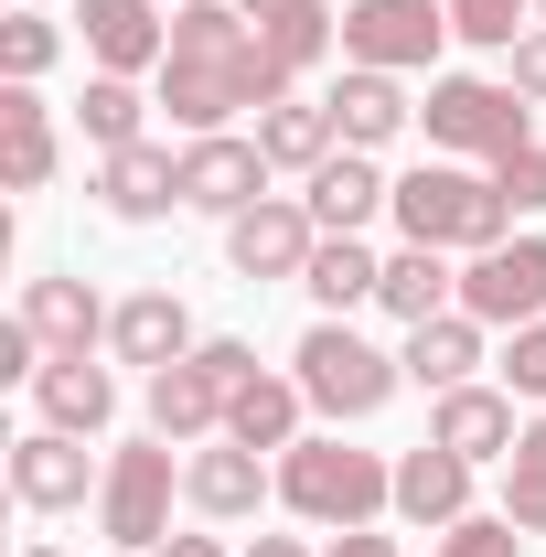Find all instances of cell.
<instances>
[{"instance_id": "14", "label": "cell", "mask_w": 546, "mask_h": 557, "mask_svg": "<svg viewBox=\"0 0 546 557\" xmlns=\"http://www.w3.org/2000/svg\"><path fill=\"white\" fill-rule=\"evenodd\" d=\"M75 44L97 75H161L172 54V0H75Z\"/></svg>"}, {"instance_id": "30", "label": "cell", "mask_w": 546, "mask_h": 557, "mask_svg": "<svg viewBox=\"0 0 546 557\" xmlns=\"http://www.w3.org/2000/svg\"><path fill=\"white\" fill-rule=\"evenodd\" d=\"M150 108H161V97H139V75H97V65H86V97H75V129H86V150L108 161V150L150 139Z\"/></svg>"}, {"instance_id": "39", "label": "cell", "mask_w": 546, "mask_h": 557, "mask_svg": "<svg viewBox=\"0 0 546 557\" xmlns=\"http://www.w3.org/2000/svg\"><path fill=\"white\" fill-rule=\"evenodd\" d=\"M150 557H225V536H161Z\"/></svg>"}, {"instance_id": "7", "label": "cell", "mask_w": 546, "mask_h": 557, "mask_svg": "<svg viewBox=\"0 0 546 557\" xmlns=\"http://www.w3.org/2000/svg\"><path fill=\"white\" fill-rule=\"evenodd\" d=\"M172 504H183V450H172V440L108 450V493H97V536H108V547L150 557L161 536H172Z\"/></svg>"}, {"instance_id": "17", "label": "cell", "mask_w": 546, "mask_h": 557, "mask_svg": "<svg viewBox=\"0 0 546 557\" xmlns=\"http://www.w3.org/2000/svg\"><path fill=\"white\" fill-rule=\"evenodd\" d=\"M194 344H204V333H194L183 289H129V300L108 311V364H139V375H161V364H183Z\"/></svg>"}, {"instance_id": "21", "label": "cell", "mask_w": 546, "mask_h": 557, "mask_svg": "<svg viewBox=\"0 0 546 557\" xmlns=\"http://www.w3.org/2000/svg\"><path fill=\"white\" fill-rule=\"evenodd\" d=\"M333 129H343V150H386V139H408L418 129V97H408V75H375V65H343L333 86Z\"/></svg>"}, {"instance_id": "43", "label": "cell", "mask_w": 546, "mask_h": 557, "mask_svg": "<svg viewBox=\"0 0 546 557\" xmlns=\"http://www.w3.org/2000/svg\"><path fill=\"white\" fill-rule=\"evenodd\" d=\"M172 11H183V0H172Z\"/></svg>"}, {"instance_id": "42", "label": "cell", "mask_w": 546, "mask_h": 557, "mask_svg": "<svg viewBox=\"0 0 546 557\" xmlns=\"http://www.w3.org/2000/svg\"><path fill=\"white\" fill-rule=\"evenodd\" d=\"M536 22H546V0H536Z\"/></svg>"}, {"instance_id": "27", "label": "cell", "mask_w": 546, "mask_h": 557, "mask_svg": "<svg viewBox=\"0 0 546 557\" xmlns=\"http://www.w3.org/2000/svg\"><path fill=\"white\" fill-rule=\"evenodd\" d=\"M247 22H258V44H269L289 75H311L322 54H343V11L333 0H236Z\"/></svg>"}, {"instance_id": "35", "label": "cell", "mask_w": 546, "mask_h": 557, "mask_svg": "<svg viewBox=\"0 0 546 557\" xmlns=\"http://www.w3.org/2000/svg\"><path fill=\"white\" fill-rule=\"evenodd\" d=\"M493 194H504L514 214H546V139H525V150L493 161Z\"/></svg>"}, {"instance_id": "23", "label": "cell", "mask_w": 546, "mask_h": 557, "mask_svg": "<svg viewBox=\"0 0 546 557\" xmlns=\"http://www.w3.org/2000/svg\"><path fill=\"white\" fill-rule=\"evenodd\" d=\"M65 172V129L44 108V86H0V183L11 194H44Z\"/></svg>"}, {"instance_id": "24", "label": "cell", "mask_w": 546, "mask_h": 557, "mask_svg": "<svg viewBox=\"0 0 546 557\" xmlns=\"http://www.w3.org/2000/svg\"><path fill=\"white\" fill-rule=\"evenodd\" d=\"M408 386H429V397H450V386H472L482 364H493V333H482L472 311H439V322H418L408 344Z\"/></svg>"}, {"instance_id": "31", "label": "cell", "mask_w": 546, "mask_h": 557, "mask_svg": "<svg viewBox=\"0 0 546 557\" xmlns=\"http://www.w3.org/2000/svg\"><path fill=\"white\" fill-rule=\"evenodd\" d=\"M65 65V22L54 11H0V86H44Z\"/></svg>"}, {"instance_id": "10", "label": "cell", "mask_w": 546, "mask_h": 557, "mask_svg": "<svg viewBox=\"0 0 546 557\" xmlns=\"http://www.w3.org/2000/svg\"><path fill=\"white\" fill-rule=\"evenodd\" d=\"M461 311H472L482 333H525V322H546V236H504V247L461 258Z\"/></svg>"}, {"instance_id": "13", "label": "cell", "mask_w": 546, "mask_h": 557, "mask_svg": "<svg viewBox=\"0 0 546 557\" xmlns=\"http://www.w3.org/2000/svg\"><path fill=\"white\" fill-rule=\"evenodd\" d=\"M183 504L204 525H247L258 504H278V461L247 440H204V450H183Z\"/></svg>"}, {"instance_id": "34", "label": "cell", "mask_w": 546, "mask_h": 557, "mask_svg": "<svg viewBox=\"0 0 546 557\" xmlns=\"http://www.w3.org/2000/svg\"><path fill=\"white\" fill-rule=\"evenodd\" d=\"M429 557H525V525L493 504V515H461L450 536H429Z\"/></svg>"}, {"instance_id": "12", "label": "cell", "mask_w": 546, "mask_h": 557, "mask_svg": "<svg viewBox=\"0 0 546 557\" xmlns=\"http://www.w3.org/2000/svg\"><path fill=\"white\" fill-rule=\"evenodd\" d=\"M311 247H322V225L300 194H269V205H247L225 225V269L247 278V289H269V278H300L311 269Z\"/></svg>"}, {"instance_id": "20", "label": "cell", "mask_w": 546, "mask_h": 557, "mask_svg": "<svg viewBox=\"0 0 546 557\" xmlns=\"http://www.w3.org/2000/svg\"><path fill=\"white\" fill-rule=\"evenodd\" d=\"M300 205H311L322 236H364L375 214L397 205V172H375V150H333V161L300 183Z\"/></svg>"}, {"instance_id": "4", "label": "cell", "mask_w": 546, "mask_h": 557, "mask_svg": "<svg viewBox=\"0 0 546 557\" xmlns=\"http://www.w3.org/2000/svg\"><path fill=\"white\" fill-rule=\"evenodd\" d=\"M247 375H258V344H236V333H204L183 364L139 375L150 440H172V450H204V440H225V408L247 397Z\"/></svg>"}, {"instance_id": "11", "label": "cell", "mask_w": 546, "mask_h": 557, "mask_svg": "<svg viewBox=\"0 0 546 557\" xmlns=\"http://www.w3.org/2000/svg\"><path fill=\"white\" fill-rule=\"evenodd\" d=\"M247 205H269V150H258V129L183 139V214H214V225H236Z\"/></svg>"}, {"instance_id": "26", "label": "cell", "mask_w": 546, "mask_h": 557, "mask_svg": "<svg viewBox=\"0 0 546 557\" xmlns=\"http://www.w3.org/2000/svg\"><path fill=\"white\" fill-rule=\"evenodd\" d=\"M258 150H269V172H300V183H311V172H322V161L343 150L333 97H300V86H289L278 108H258Z\"/></svg>"}, {"instance_id": "18", "label": "cell", "mask_w": 546, "mask_h": 557, "mask_svg": "<svg viewBox=\"0 0 546 557\" xmlns=\"http://www.w3.org/2000/svg\"><path fill=\"white\" fill-rule=\"evenodd\" d=\"M108 311H119V300H97V289H86V278H22V300H11V322H33V344L44 354H97L108 344Z\"/></svg>"}, {"instance_id": "36", "label": "cell", "mask_w": 546, "mask_h": 557, "mask_svg": "<svg viewBox=\"0 0 546 557\" xmlns=\"http://www.w3.org/2000/svg\"><path fill=\"white\" fill-rule=\"evenodd\" d=\"M504 386H514L525 408H546V322H525V333L504 344Z\"/></svg>"}, {"instance_id": "19", "label": "cell", "mask_w": 546, "mask_h": 557, "mask_svg": "<svg viewBox=\"0 0 546 557\" xmlns=\"http://www.w3.org/2000/svg\"><path fill=\"white\" fill-rule=\"evenodd\" d=\"M97 194H108L119 225H161V214H183V150H161V139L108 150V161H97Z\"/></svg>"}, {"instance_id": "2", "label": "cell", "mask_w": 546, "mask_h": 557, "mask_svg": "<svg viewBox=\"0 0 546 557\" xmlns=\"http://www.w3.org/2000/svg\"><path fill=\"white\" fill-rule=\"evenodd\" d=\"M386 225H397V247H450V258H482V247H504L514 236V205L493 194V172L482 161H418V172H397V205H386Z\"/></svg>"}, {"instance_id": "1", "label": "cell", "mask_w": 546, "mask_h": 557, "mask_svg": "<svg viewBox=\"0 0 546 557\" xmlns=\"http://www.w3.org/2000/svg\"><path fill=\"white\" fill-rule=\"evenodd\" d=\"M289 86H300V75L258 44V22H247L236 0H183V11H172V54H161V75H150V97L172 108L183 139L236 129V119L278 108Z\"/></svg>"}, {"instance_id": "8", "label": "cell", "mask_w": 546, "mask_h": 557, "mask_svg": "<svg viewBox=\"0 0 546 557\" xmlns=\"http://www.w3.org/2000/svg\"><path fill=\"white\" fill-rule=\"evenodd\" d=\"M461 33H450V0H353L343 11V65L375 75H439Z\"/></svg>"}, {"instance_id": "3", "label": "cell", "mask_w": 546, "mask_h": 557, "mask_svg": "<svg viewBox=\"0 0 546 557\" xmlns=\"http://www.w3.org/2000/svg\"><path fill=\"white\" fill-rule=\"evenodd\" d=\"M278 504L300 515V525H375V515H397V461L386 450H353L343 429H311V440H289L278 450Z\"/></svg>"}, {"instance_id": "6", "label": "cell", "mask_w": 546, "mask_h": 557, "mask_svg": "<svg viewBox=\"0 0 546 557\" xmlns=\"http://www.w3.org/2000/svg\"><path fill=\"white\" fill-rule=\"evenodd\" d=\"M418 129L439 161H504V150H525L536 139V108L504 86V75H429V97H418Z\"/></svg>"}, {"instance_id": "29", "label": "cell", "mask_w": 546, "mask_h": 557, "mask_svg": "<svg viewBox=\"0 0 546 557\" xmlns=\"http://www.w3.org/2000/svg\"><path fill=\"white\" fill-rule=\"evenodd\" d=\"M225 440H247V450H289V440H311V397H300V375H269V364H258V375H247V397H236V408H225Z\"/></svg>"}, {"instance_id": "5", "label": "cell", "mask_w": 546, "mask_h": 557, "mask_svg": "<svg viewBox=\"0 0 546 557\" xmlns=\"http://www.w3.org/2000/svg\"><path fill=\"white\" fill-rule=\"evenodd\" d=\"M289 375H300V397H311V418H322V429H364V418L408 386V354L364 344L353 322H311V333H300V354H289Z\"/></svg>"}, {"instance_id": "28", "label": "cell", "mask_w": 546, "mask_h": 557, "mask_svg": "<svg viewBox=\"0 0 546 557\" xmlns=\"http://www.w3.org/2000/svg\"><path fill=\"white\" fill-rule=\"evenodd\" d=\"M300 289H311V311H322V322H353V311L386 289V258H375L364 236H322V247H311V269H300Z\"/></svg>"}, {"instance_id": "22", "label": "cell", "mask_w": 546, "mask_h": 557, "mask_svg": "<svg viewBox=\"0 0 546 557\" xmlns=\"http://www.w3.org/2000/svg\"><path fill=\"white\" fill-rule=\"evenodd\" d=\"M33 408H44V429L108 440V429H119V375H108L97 354H54V364L33 375Z\"/></svg>"}, {"instance_id": "9", "label": "cell", "mask_w": 546, "mask_h": 557, "mask_svg": "<svg viewBox=\"0 0 546 557\" xmlns=\"http://www.w3.org/2000/svg\"><path fill=\"white\" fill-rule=\"evenodd\" d=\"M97 493H108V461L75 429H22L11 440V504L22 515H86Z\"/></svg>"}, {"instance_id": "25", "label": "cell", "mask_w": 546, "mask_h": 557, "mask_svg": "<svg viewBox=\"0 0 546 557\" xmlns=\"http://www.w3.org/2000/svg\"><path fill=\"white\" fill-rule=\"evenodd\" d=\"M375 311H386V322H439V311H461V258H450V247H397V258H386V289H375Z\"/></svg>"}, {"instance_id": "32", "label": "cell", "mask_w": 546, "mask_h": 557, "mask_svg": "<svg viewBox=\"0 0 546 557\" xmlns=\"http://www.w3.org/2000/svg\"><path fill=\"white\" fill-rule=\"evenodd\" d=\"M504 515L546 536V418H525V440H514V461H504Z\"/></svg>"}, {"instance_id": "38", "label": "cell", "mask_w": 546, "mask_h": 557, "mask_svg": "<svg viewBox=\"0 0 546 557\" xmlns=\"http://www.w3.org/2000/svg\"><path fill=\"white\" fill-rule=\"evenodd\" d=\"M322 557H408V547H397L386 525H343V536H333V547H322Z\"/></svg>"}, {"instance_id": "40", "label": "cell", "mask_w": 546, "mask_h": 557, "mask_svg": "<svg viewBox=\"0 0 546 557\" xmlns=\"http://www.w3.org/2000/svg\"><path fill=\"white\" fill-rule=\"evenodd\" d=\"M247 557H322V547H311V536H258Z\"/></svg>"}, {"instance_id": "15", "label": "cell", "mask_w": 546, "mask_h": 557, "mask_svg": "<svg viewBox=\"0 0 546 557\" xmlns=\"http://www.w3.org/2000/svg\"><path fill=\"white\" fill-rule=\"evenodd\" d=\"M525 397H514V386H450V397H429V440H439V450H461V461H472V472H504V461H514V440H525Z\"/></svg>"}, {"instance_id": "33", "label": "cell", "mask_w": 546, "mask_h": 557, "mask_svg": "<svg viewBox=\"0 0 546 557\" xmlns=\"http://www.w3.org/2000/svg\"><path fill=\"white\" fill-rule=\"evenodd\" d=\"M450 33H461L472 54H514V44L536 33V0H450Z\"/></svg>"}, {"instance_id": "16", "label": "cell", "mask_w": 546, "mask_h": 557, "mask_svg": "<svg viewBox=\"0 0 546 557\" xmlns=\"http://www.w3.org/2000/svg\"><path fill=\"white\" fill-rule=\"evenodd\" d=\"M472 483H482V472L461 461V450H439V440L397 450V525H418V536H450L461 515H482Z\"/></svg>"}, {"instance_id": "37", "label": "cell", "mask_w": 546, "mask_h": 557, "mask_svg": "<svg viewBox=\"0 0 546 557\" xmlns=\"http://www.w3.org/2000/svg\"><path fill=\"white\" fill-rule=\"evenodd\" d=\"M504 86H514L525 108H546V22L525 33V44H514V54H504Z\"/></svg>"}, {"instance_id": "41", "label": "cell", "mask_w": 546, "mask_h": 557, "mask_svg": "<svg viewBox=\"0 0 546 557\" xmlns=\"http://www.w3.org/2000/svg\"><path fill=\"white\" fill-rule=\"evenodd\" d=\"M11 557H75V547H54V536H33V547H11Z\"/></svg>"}]
</instances>
